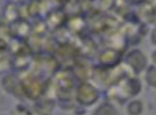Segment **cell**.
<instances>
[{
	"label": "cell",
	"mask_w": 156,
	"mask_h": 115,
	"mask_svg": "<svg viewBox=\"0 0 156 115\" xmlns=\"http://www.w3.org/2000/svg\"><path fill=\"white\" fill-rule=\"evenodd\" d=\"M98 99V91L90 84H83L77 89V100L82 105L90 106Z\"/></svg>",
	"instance_id": "cell-1"
},
{
	"label": "cell",
	"mask_w": 156,
	"mask_h": 115,
	"mask_svg": "<svg viewBox=\"0 0 156 115\" xmlns=\"http://www.w3.org/2000/svg\"><path fill=\"white\" fill-rule=\"evenodd\" d=\"M127 62L136 72H140L146 68L147 58L140 50H133L127 56Z\"/></svg>",
	"instance_id": "cell-2"
},
{
	"label": "cell",
	"mask_w": 156,
	"mask_h": 115,
	"mask_svg": "<svg viewBox=\"0 0 156 115\" xmlns=\"http://www.w3.org/2000/svg\"><path fill=\"white\" fill-rule=\"evenodd\" d=\"M23 89H25V93L30 98H36L41 92V86L40 84H37L35 80H30V82H27L23 84Z\"/></svg>",
	"instance_id": "cell-3"
},
{
	"label": "cell",
	"mask_w": 156,
	"mask_h": 115,
	"mask_svg": "<svg viewBox=\"0 0 156 115\" xmlns=\"http://www.w3.org/2000/svg\"><path fill=\"white\" fill-rule=\"evenodd\" d=\"M100 61L105 64V65H113L118 61V55L115 51H105L104 54L101 55Z\"/></svg>",
	"instance_id": "cell-4"
},
{
	"label": "cell",
	"mask_w": 156,
	"mask_h": 115,
	"mask_svg": "<svg viewBox=\"0 0 156 115\" xmlns=\"http://www.w3.org/2000/svg\"><path fill=\"white\" fill-rule=\"evenodd\" d=\"M2 85H4V87H5L7 91H9V92H15V89L19 87L16 80L11 76H7L5 79H2Z\"/></svg>",
	"instance_id": "cell-5"
},
{
	"label": "cell",
	"mask_w": 156,
	"mask_h": 115,
	"mask_svg": "<svg viewBox=\"0 0 156 115\" xmlns=\"http://www.w3.org/2000/svg\"><path fill=\"white\" fill-rule=\"evenodd\" d=\"M93 115H114V108L108 103H104L96 109Z\"/></svg>",
	"instance_id": "cell-6"
},
{
	"label": "cell",
	"mask_w": 156,
	"mask_h": 115,
	"mask_svg": "<svg viewBox=\"0 0 156 115\" xmlns=\"http://www.w3.org/2000/svg\"><path fill=\"white\" fill-rule=\"evenodd\" d=\"M142 112V103L140 101H132L128 106V113L129 115H140Z\"/></svg>",
	"instance_id": "cell-7"
},
{
	"label": "cell",
	"mask_w": 156,
	"mask_h": 115,
	"mask_svg": "<svg viewBox=\"0 0 156 115\" xmlns=\"http://www.w3.org/2000/svg\"><path fill=\"white\" fill-rule=\"evenodd\" d=\"M146 77H147L148 84L151 85V86H154V87H156V68L155 66H151V68L148 69Z\"/></svg>",
	"instance_id": "cell-8"
},
{
	"label": "cell",
	"mask_w": 156,
	"mask_h": 115,
	"mask_svg": "<svg viewBox=\"0 0 156 115\" xmlns=\"http://www.w3.org/2000/svg\"><path fill=\"white\" fill-rule=\"evenodd\" d=\"M128 89H129V93L130 94H137L141 89V84L139 83L137 79H130L128 82Z\"/></svg>",
	"instance_id": "cell-9"
},
{
	"label": "cell",
	"mask_w": 156,
	"mask_h": 115,
	"mask_svg": "<svg viewBox=\"0 0 156 115\" xmlns=\"http://www.w3.org/2000/svg\"><path fill=\"white\" fill-rule=\"evenodd\" d=\"M151 42H153L154 44H156V28L153 30V33H151Z\"/></svg>",
	"instance_id": "cell-10"
},
{
	"label": "cell",
	"mask_w": 156,
	"mask_h": 115,
	"mask_svg": "<svg viewBox=\"0 0 156 115\" xmlns=\"http://www.w3.org/2000/svg\"><path fill=\"white\" fill-rule=\"evenodd\" d=\"M151 22L156 23V8L154 9V12L151 13Z\"/></svg>",
	"instance_id": "cell-11"
},
{
	"label": "cell",
	"mask_w": 156,
	"mask_h": 115,
	"mask_svg": "<svg viewBox=\"0 0 156 115\" xmlns=\"http://www.w3.org/2000/svg\"><path fill=\"white\" fill-rule=\"evenodd\" d=\"M151 57H153V61H154V62L156 63V51L154 52V54H153V55H151Z\"/></svg>",
	"instance_id": "cell-12"
}]
</instances>
